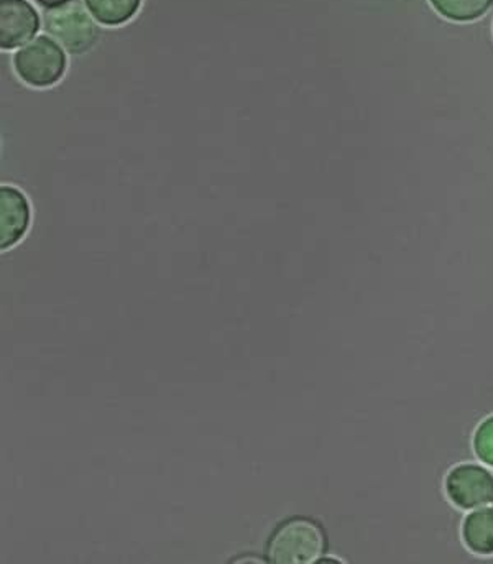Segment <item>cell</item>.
<instances>
[{
    "label": "cell",
    "mask_w": 493,
    "mask_h": 564,
    "mask_svg": "<svg viewBox=\"0 0 493 564\" xmlns=\"http://www.w3.org/2000/svg\"><path fill=\"white\" fill-rule=\"evenodd\" d=\"M328 549L321 523L306 517H293L276 527L266 543V558L275 564L318 563Z\"/></svg>",
    "instance_id": "1"
},
{
    "label": "cell",
    "mask_w": 493,
    "mask_h": 564,
    "mask_svg": "<svg viewBox=\"0 0 493 564\" xmlns=\"http://www.w3.org/2000/svg\"><path fill=\"white\" fill-rule=\"evenodd\" d=\"M68 59L65 48L48 35L35 36L13 56L17 76L33 88H50L62 82Z\"/></svg>",
    "instance_id": "2"
},
{
    "label": "cell",
    "mask_w": 493,
    "mask_h": 564,
    "mask_svg": "<svg viewBox=\"0 0 493 564\" xmlns=\"http://www.w3.org/2000/svg\"><path fill=\"white\" fill-rule=\"evenodd\" d=\"M95 22L88 9H83L81 3L75 0L45 13L46 32L73 55L89 52L98 42Z\"/></svg>",
    "instance_id": "3"
},
{
    "label": "cell",
    "mask_w": 493,
    "mask_h": 564,
    "mask_svg": "<svg viewBox=\"0 0 493 564\" xmlns=\"http://www.w3.org/2000/svg\"><path fill=\"white\" fill-rule=\"evenodd\" d=\"M448 499L462 510H475L493 500V476L479 464L452 467L445 480Z\"/></svg>",
    "instance_id": "4"
},
{
    "label": "cell",
    "mask_w": 493,
    "mask_h": 564,
    "mask_svg": "<svg viewBox=\"0 0 493 564\" xmlns=\"http://www.w3.org/2000/svg\"><path fill=\"white\" fill-rule=\"evenodd\" d=\"M40 15L29 0H0V48L26 45L39 33Z\"/></svg>",
    "instance_id": "5"
},
{
    "label": "cell",
    "mask_w": 493,
    "mask_h": 564,
    "mask_svg": "<svg viewBox=\"0 0 493 564\" xmlns=\"http://www.w3.org/2000/svg\"><path fill=\"white\" fill-rule=\"evenodd\" d=\"M32 221L29 199L15 186L0 188V249L9 250L25 237Z\"/></svg>",
    "instance_id": "6"
},
{
    "label": "cell",
    "mask_w": 493,
    "mask_h": 564,
    "mask_svg": "<svg viewBox=\"0 0 493 564\" xmlns=\"http://www.w3.org/2000/svg\"><path fill=\"white\" fill-rule=\"evenodd\" d=\"M462 540L469 552L481 556L493 555V509H475L465 517Z\"/></svg>",
    "instance_id": "7"
},
{
    "label": "cell",
    "mask_w": 493,
    "mask_h": 564,
    "mask_svg": "<svg viewBox=\"0 0 493 564\" xmlns=\"http://www.w3.org/2000/svg\"><path fill=\"white\" fill-rule=\"evenodd\" d=\"M85 7L101 25L121 26L139 13L142 0H85Z\"/></svg>",
    "instance_id": "8"
},
{
    "label": "cell",
    "mask_w": 493,
    "mask_h": 564,
    "mask_svg": "<svg viewBox=\"0 0 493 564\" xmlns=\"http://www.w3.org/2000/svg\"><path fill=\"white\" fill-rule=\"evenodd\" d=\"M429 3L442 19L468 23L482 19L491 10L493 0H429Z\"/></svg>",
    "instance_id": "9"
},
{
    "label": "cell",
    "mask_w": 493,
    "mask_h": 564,
    "mask_svg": "<svg viewBox=\"0 0 493 564\" xmlns=\"http://www.w3.org/2000/svg\"><path fill=\"white\" fill-rule=\"evenodd\" d=\"M472 445L479 459L493 467V415L478 426Z\"/></svg>",
    "instance_id": "10"
},
{
    "label": "cell",
    "mask_w": 493,
    "mask_h": 564,
    "mask_svg": "<svg viewBox=\"0 0 493 564\" xmlns=\"http://www.w3.org/2000/svg\"><path fill=\"white\" fill-rule=\"evenodd\" d=\"M35 2L43 7V9L52 10L56 9V7L65 6V3L72 2V0H35Z\"/></svg>",
    "instance_id": "11"
},
{
    "label": "cell",
    "mask_w": 493,
    "mask_h": 564,
    "mask_svg": "<svg viewBox=\"0 0 493 564\" xmlns=\"http://www.w3.org/2000/svg\"><path fill=\"white\" fill-rule=\"evenodd\" d=\"M265 560L255 558V556H241V558L234 560V563H263Z\"/></svg>",
    "instance_id": "12"
}]
</instances>
